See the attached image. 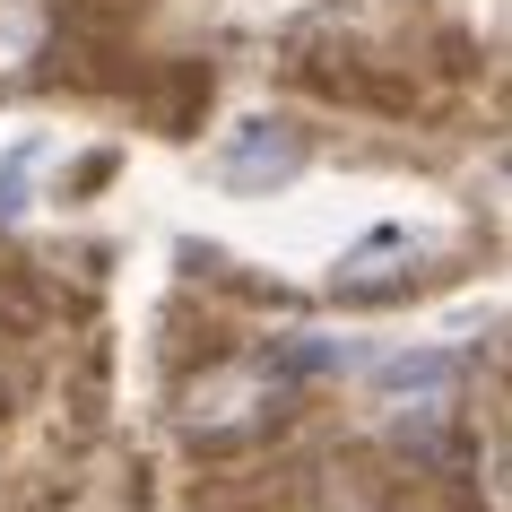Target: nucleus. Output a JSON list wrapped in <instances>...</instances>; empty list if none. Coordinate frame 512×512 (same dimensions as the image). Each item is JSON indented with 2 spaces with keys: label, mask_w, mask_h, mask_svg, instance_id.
I'll return each mask as SVG.
<instances>
[{
  "label": "nucleus",
  "mask_w": 512,
  "mask_h": 512,
  "mask_svg": "<svg viewBox=\"0 0 512 512\" xmlns=\"http://www.w3.org/2000/svg\"><path fill=\"white\" fill-rule=\"evenodd\" d=\"M374 391L382 400H452L460 391V356H443V348H400V356H382L374 365Z\"/></svg>",
  "instance_id": "f03ea898"
},
{
  "label": "nucleus",
  "mask_w": 512,
  "mask_h": 512,
  "mask_svg": "<svg viewBox=\"0 0 512 512\" xmlns=\"http://www.w3.org/2000/svg\"><path fill=\"white\" fill-rule=\"evenodd\" d=\"M391 261H408V235H374V243L348 261V270H339V287H348V296H382V287L400 278Z\"/></svg>",
  "instance_id": "7ed1b4c3"
},
{
  "label": "nucleus",
  "mask_w": 512,
  "mask_h": 512,
  "mask_svg": "<svg viewBox=\"0 0 512 512\" xmlns=\"http://www.w3.org/2000/svg\"><path fill=\"white\" fill-rule=\"evenodd\" d=\"M304 165H313V139H304L296 122H278V113H252V122H235L226 148H217V183L226 191H287Z\"/></svg>",
  "instance_id": "f257e3e1"
}]
</instances>
